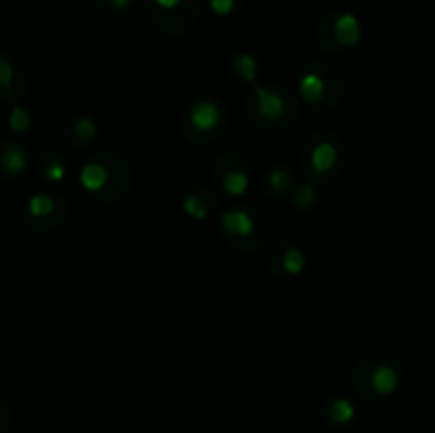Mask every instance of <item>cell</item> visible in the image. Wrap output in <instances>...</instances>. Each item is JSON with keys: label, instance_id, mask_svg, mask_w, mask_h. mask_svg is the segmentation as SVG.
<instances>
[{"label": "cell", "instance_id": "6da1fadb", "mask_svg": "<svg viewBox=\"0 0 435 433\" xmlns=\"http://www.w3.org/2000/svg\"><path fill=\"white\" fill-rule=\"evenodd\" d=\"M255 105H257V113L267 119V121H278L285 115V100L265 87H255Z\"/></svg>", "mask_w": 435, "mask_h": 433}, {"label": "cell", "instance_id": "7a4b0ae2", "mask_svg": "<svg viewBox=\"0 0 435 433\" xmlns=\"http://www.w3.org/2000/svg\"><path fill=\"white\" fill-rule=\"evenodd\" d=\"M189 119L193 123V127L202 130V132H208V130H215L221 121V111L215 103L211 100H199L191 107V113H189Z\"/></svg>", "mask_w": 435, "mask_h": 433}, {"label": "cell", "instance_id": "3957f363", "mask_svg": "<svg viewBox=\"0 0 435 433\" xmlns=\"http://www.w3.org/2000/svg\"><path fill=\"white\" fill-rule=\"evenodd\" d=\"M333 37L342 47H353L359 43L361 39V26L359 19L353 13H344L336 19V26H333Z\"/></svg>", "mask_w": 435, "mask_h": 433}, {"label": "cell", "instance_id": "277c9868", "mask_svg": "<svg viewBox=\"0 0 435 433\" xmlns=\"http://www.w3.org/2000/svg\"><path fill=\"white\" fill-rule=\"evenodd\" d=\"M221 227L227 231V234H233V236H251L253 229H255V221L251 219L249 213L245 211H227L223 217H221Z\"/></svg>", "mask_w": 435, "mask_h": 433}, {"label": "cell", "instance_id": "5b68a950", "mask_svg": "<svg viewBox=\"0 0 435 433\" xmlns=\"http://www.w3.org/2000/svg\"><path fill=\"white\" fill-rule=\"evenodd\" d=\"M336 159H338V153H336V147H333L329 141H323L319 143L314 149H312V155H310V164L314 173L323 175V173H329L333 166H336Z\"/></svg>", "mask_w": 435, "mask_h": 433}, {"label": "cell", "instance_id": "8992f818", "mask_svg": "<svg viewBox=\"0 0 435 433\" xmlns=\"http://www.w3.org/2000/svg\"><path fill=\"white\" fill-rule=\"evenodd\" d=\"M397 385H399V376L393 368H389V365H378V368L372 372V389L378 395L395 393Z\"/></svg>", "mask_w": 435, "mask_h": 433}, {"label": "cell", "instance_id": "52a82bcc", "mask_svg": "<svg viewBox=\"0 0 435 433\" xmlns=\"http://www.w3.org/2000/svg\"><path fill=\"white\" fill-rule=\"evenodd\" d=\"M109 181V173L105 166H100V164H85L83 166V170H81V185L87 189V191H100Z\"/></svg>", "mask_w": 435, "mask_h": 433}, {"label": "cell", "instance_id": "ba28073f", "mask_svg": "<svg viewBox=\"0 0 435 433\" xmlns=\"http://www.w3.org/2000/svg\"><path fill=\"white\" fill-rule=\"evenodd\" d=\"M299 91H302V98L310 105H317L319 100H323L325 96V81L321 75L317 73H306L299 81Z\"/></svg>", "mask_w": 435, "mask_h": 433}, {"label": "cell", "instance_id": "9c48e42d", "mask_svg": "<svg viewBox=\"0 0 435 433\" xmlns=\"http://www.w3.org/2000/svg\"><path fill=\"white\" fill-rule=\"evenodd\" d=\"M3 166L9 175H19L26 170V155L17 147H7L3 153Z\"/></svg>", "mask_w": 435, "mask_h": 433}, {"label": "cell", "instance_id": "30bf717a", "mask_svg": "<svg viewBox=\"0 0 435 433\" xmlns=\"http://www.w3.org/2000/svg\"><path fill=\"white\" fill-rule=\"evenodd\" d=\"M53 209H55V202H53V197L47 195V193L32 195L30 202H28V211L35 217H47V215L53 213Z\"/></svg>", "mask_w": 435, "mask_h": 433}, {"label": "cell", "instance_id": "8fae6325", "mask_svg": "<svg viewBox=\"0 0 435 433\" xmlns=\"http://www.w3.org/2000/svg\"><path fill=\"white\" fill-rule=\"evenodd\" d=\"M223 189L229 193V195H242L247 189H249V179L245 173H238V170H233V173H227L225 179H223Z\"/></svg>", "mask_w": 435, "mask_h": 433}, {"label": "cell", "instance_id": "7c38bea8", "mask_svg": "<svg viewBox=\"0 0 435 433\" xmlns=\"http://www.w3.org/2000/svg\"><path fill=\"white\" fill-rule=\"evenodd\" d=\"M283 265H285V272L295 276V274H302L304 268H306V255L299 251V249H289L285 253V259H283Z\"/></svg>", "mask_w": 435, "mask_h": 433}, {"label": "cell", "instance_id": "4fadbf2b", "mask_svg": "<svg viewBox=\"0 0 435 433\" xmlns=\"http://www.w3.org/2000/svg\"><path fill=\"white\" fill-rule=\"evenodd\" d=\"M329 414H331V418L336 423L346 425V423H350L355 418V406L348 402V399H336V402H333L331 408H329Z\"/></svg>", "mask_w": 435, "mask_h": 433}, {"label": "cell", "instance_id": "5bb4252c", "mask_svg": "<svg viewBox=\"0 0 435 433\" xmlns=\"http://www.w3.org/2000/svg\"><path fill=\"white\" fill-rule=\"evenodd\" d=\"M236 71L249 83H257V60L251 53H240L236 58Z\"/></svg>", "mask_w": 435, "mask_h": 433}, {"label": "cell", "instance_id": "9a60e30c", "mask_svg": "<svg viewBox=\"0 0 435 433\" xmlns=\"http://www.w3.org/2000/svg\"><path fill=\"white\" fill-rule=\"evenodd\" d=\"M183 209H185V213H187L189 217H193V219H206V215H208V209H206V204H204V202H202V200H199V197H195V195H189V197H185Z\"/></svg>", "mask_w": 435, "mask_h": 433}, {"label": "cell", "instance_id": "2e32d148", "mask_svg": "<svg viewBox=\"0 0 435 433\" xmlns=\"http://www.w3.org/2000/svg\"><path fill=\"white\" fill-rule=\"evenodd\" d=\"M9 125L13 132H26L30 125V115L26 113V109L21 107H13L11 115H9Z\"/></svg>", "mask_w": 435, "mask_h": 433}, {"label": "cell", "instance_id": "e0dca14e", "mask_svg": "<svg viewBox=\"0 0 435 433\" xmlns=\"http://www.w3.org/2000/svg\"><path fill=\"white\" fill-rule=\"evenodd\" d=\"M96 132H98V127H96V123H94L89 117H81V119L75 123V134H77L81 141H91V139L96 136Z\"/></svg>", "mask_w": 435, "mask_h": 433}, {"label": "cell", "instance_id": "ac0fdd59", "mask_svg": "<svg viewBox=\"0 0 435 433\" xmlns=\"http://www.w3.org/2000/svg\"><path fill=\"white\" fill-rule=\"evenodd\" d=\"M291 183H293V177L289 170H274L270 175V187L274 191H287L291 187Z\"/></svg>", "mask_w": 435, "mask_h": 433}, {"label": "cell", "instance_id": "d6986e66", "mask_svg": "<svg viewBox=\"0 0 435 433\" xmlns=\"http://www.w3.org/2000/svg\"><path fill=\"white\" fill-rule=\"evenodd\" d=\"M314 200H317L314 189H312L310 185H304L302 189H297V193H295V206H299V209H308V206L314 204Z\"/></svg>", "mask_w": 435, "mask_h": 433}, {"label": "cell", "instance_id": "ffe728a7", "mask_svg": "<svg viewBox=\"0 0 435 433\" xmlns=\"http://www.w3.org/2000/svg\"><path fill=\"white\" fill-rule=\"evenodd\" d=\"M11 81H13V69L7 60H0V85L3 87H11Z\"/></svg>", "mask_w": 435, "mask_h": 433}, {"label": "cell", "instance_id": "44dd1931", "mask_svg": "<svg viewBox=\"0 0 435 433\" xmlns=\"http://www.w3.org/2000/svg\"><path fill=\"white\" fill-rule=\"evenodd\" d=\"M211 9L217 15L225 17V15H229L233 11V0H211Z\"/></svg>", "mask_w": 435, "mask_h": 433}, {"label": "cell", "instance_id": "7402d4cb", "mask_svg": "<svg viewBox=\"0 0 435 433\" xmlns=\"http://www.w3.org/2000/svg\"><path fill=\"white\" fill-rule=\"evenodd\" d=\"M47 177L51 181H62L66 177V168H64V164L62 161H53L49 164V168H47Z\"/></svg>", "mask_w": 435, "mask_h": 433}, {"label": "cell", "instance_id": "603a6c76", "mask_svg": "<svg viewBox=\"0 0 435 433\" xmlns=\"http://www.w3.org/2000/svg\"><path fill=\"white\" fill-rule=\"evenodd\" d=\"M155 3L159 5V7H163V9H175L181 0H155Z\"/></svg>", "mask_w": 435, "mask_h": 433}, {"label": "cell", "instance_id": "cb8c5ba5", "mask_svg": "<svg viewBox=\"0 0 435 433\" xmlns=\"http://www.w3.org/2000/svg\"><path fill=\"white\" fill-rule=\"evenodd\" d=\"M109 3H111L115 9H125V7L132 3V0H109Z\"/></svg>", "mask_w": 435, "mask_h": 433}]
</instances>
